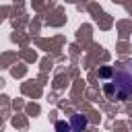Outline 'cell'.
Segmentation results:
<instances>
[{
  "instance_id": "cell-1",
  "label": "cell",
  "mask_w": 132,
  "mask_h": 132,
  "mask_svg": "<svg viewBox=\"0 0 132 132\" xmlns=\"http://www.w3.org/2000/svg\"><path fill=\"white\" fill-rule=\"evenodd\" d=\"M85 126H87V118H82V116L72 118V128H85Z\"/></svg>"
}]
</instances>
